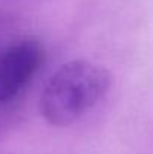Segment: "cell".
I'll list each match as a JSON object with an SVG mask.
<instances>
[{
    "label": "cell",
    "instance_id": "1",
    "mask_svg": "<svg viewBox=\"0 0 153 154\" xmlns=\"http://www.w3.org/2000/svg\"><path fill=\"white\" fill-rule=\"evenodd\" d=\"M110 84L111 76L102 66L87 60L69 61L51 76L42 91V115L54 126H68L99 102Z\"/></svg>",
    "mask_w": 153,
    "mask_h": 154
},
{
    "label": "cell",
    "instance_id": "2",
    "mask_svg": "<svg viewBox=\"0 0 153 154\" xmlns=\"http://www.w3.org/2000/svg\"><path fill=\"white\" fill-rule=\"evenodd\" d=\"M42 48L35 41H21L0 52V105L15 99L42 63Z\"/></svg>",
    "mask_w": 153,
    "mask_h": 154
}]
</instances>
